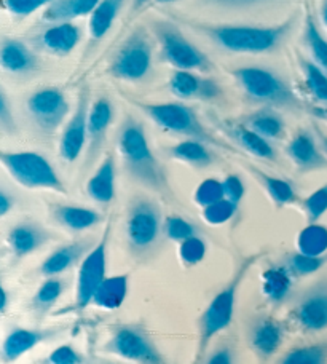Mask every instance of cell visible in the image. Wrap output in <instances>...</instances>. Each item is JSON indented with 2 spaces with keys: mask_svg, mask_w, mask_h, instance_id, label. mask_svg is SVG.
I'll return each mask as SVG.
<instances>
[{
  "mask_svg": "<svg viewBox=\"0 0 327 364\" xmlns=\"http://www.w3.org/2000/svg\"><path fill=\"white\" fill-rule=\"evenodd\" d=\"M205 2L219 6H227V9H243V6L256 5L260 2H265V0H205Z\"/></svg>",
  "mask_w": 327,
  "mask_h": 364,
  "instance_id": "681fc988",
  "label": "cell"
},
{
  "mask_svg": "<svg viewBox=\"0 0 327 364\" xmlns=\"http://www.w3.org/2000/svg\"><path fill=\"white\" fill-rule=\"evenodd\" d=\"M0 64L10 74H29L37 69V58L21 41L5 37L0 47Z\"/></svg>",
  "mask_w": 327,
  "mask_h": 364,
  "instance_id": "603a6c76",
  "label": "cell"
},
{
  "mask_svg": "<svg viewBox=\"0 0 327 364\" xmlns=\"http://www.w3.org/2000/svg\"><path fill=\"white\" fill-rule=\"evenodd\" d=\"M47 363L51 364H78V363H83L82 355L75 352L74 348L69 347V346H63V347H58L56 350L50 353V356L47 358Z\"/></svg>",
  "mask_w": 327,
  "mask_h": 364,
  "instance_id": "c3c4849f",
  "label": "cell"
},
{
  "mask_svg": "<svg viewBox=\"0 0 327 364\" xmlns=\"http://www.w3.org/2000/svg\"><path fill=\"white\" fill-rule=\"evenodd\" d=\"M327 264V255L324 256H310L304 252H296L286 259V267L294 277H309L321 270Z\"/></svg>",
  "mask_w": 327,
  "mask_h": 364,
  "instance_id": "d590c367",
  "label": "cell"
},
{
  "mask_svg": "<svg viewBox=\"0 0 327 364\" xmlns=\"http://www.w3.org/2000/svg\"><path fill=\"white\" fill-rule=\"evenodd\" d=\"M114 120V107L107 97H97L90 109V119H88V141L87 149H85V159L82 173L85 174L90 171L93 165L101 157L106 146L107 133L110 128V123Z\"/></svg>",
  "mask_w": 327,
  "mask_h": 364,
  "instance_id": "5bb4252c",
  "label": "cell"
},
{
  "mask_svg": "<svg viewBox=\"0 0 327 364\" xmlns=\"http://www.w3.org/2000/svg\"><path fill=\"white\" fill-rule=\"evenodd\" d=\"M252 171L257 174L259 179L262 181V184L265 187V191L270 193L272 200L278 206H286L292 203V201H296L297 198L296 191H294V187L286 179L268 176L267 173H262L259 170H252Z\"/></svg>",
  "mask_w": 327,
  "mask_h": 364,
  "instance_id": "836d02e7",
  "label": "cell"
},
{
  "mask_svg": "<svg viewBox=\"0 0 327 364\" xmlns=\"http://www.w3.org/2000/svg\"><path fill=\"white\" fill-rule=\"evenodd\" d=\"M50 216L56 224L72 232H83L101 223V214L91 208L53 203L48 206Z\"/></svg>",
  "mask_w": 327,
  "mask_h": 364,
  "instance_id": "ffe728a7",
  "label": "cell"
},
{
  "mask_svg": "<svg viewBox=\"0 0 327 364\" xmlns=\"http://www.w3.org/2000/svg\"><path fill=\"white\" fill-rule=\"evenodd\" d=\"M281 339H283V333L278 324L272 320H264L252 329L251 347L260 358H270L278 350Z\"/></svg>",
  "mask_w": 327,
  "mask_h": 364,
  "instance_id": "83f0119b",
  "label": "cell"
},
{
  "mask_svg": "<svg viewBox=\"0 0 327 364\" xmlns=\"http://www.w3.org/2000/svg\"><path fill=\"white\" fill-rule=\"evenodd\" d=\"M292 273L283 267H272L262 275V292L273 304L283 302L292 288Z\"/></svg>",
  "mask_w": 327,
  "mask_h": 364,
  "instance_id": "f1b7e54d",
  "label": "cell"
},
{
  "mask_svg": "<svg viewBox=\"0 0 327 364\" xmlns=\"http://www.w3.org/2000/svg\"><path fill=\"white\" fill-rule=\"evenodd\" d=\"M232 361H233L232 352H230V350H227V348L218 350V352L213 353V355L208 358V363H209V364H230Z\"/></svg>",
  "mask_w": 327,
  "mask_h": 364,
  "instance_id": "816d5d0a",
  "label": "cell"
},
{
  "mask_svg": "<svg viewBox=\"0 0 327 364\" xmlns=\"http://www.w3.org/2000/svg\"><path fill=\"white\" fill-rule=\"evenodd\" d=\"M232 134L233 139L237 141L241 147L246 149L247 152L252 154L254 157L268 161H273L277 159V152H274V149L270 142H268V139L254 132L250 127H237L232 132Z\"/></svg>",
  "mask_w": 327,
  "mask_h": 364,
  "instance_id": "4dcf8cb0",
  "label": "cell"
},
{
  "mask_svg": "<svg viewBox=\"0 0 327 364\" xmlns=\"http://www.w3.org/2000/svg\"><path fill=\"white\" fill-rule=\"evenodd\" d=\"M259 256H250L246 257L238 270L235 272L233 278L230 279L224 289H222L218 296H215L208 309L203 311L200 318V341H198V358L205 355V350L208 348L209 342H211L215 336L222 331H225L232 324L235 305H237V296L241 283L245 282L247 272L257 262Z\"/></svg>",
  "mask_w": 327,
  "mask_h": 364,
  "instance_id": "277c9868",
  "label": "cell"
},
{
  "mask_svg": "<svg viewBox=\"0 0 327 364\" xmlns=\"http://www.w3.org/2000/svg\"><path fill=\"white\" fill-rule=\"evenodd\" d=\"M149 119H152L160 128L171 132L174 134L186 136L188 139H198L206 144L228 149L225 142L218 141L209 133L206 127L200 122L195 110L181 102H160V104H137Z\"/></svg>",
  "mask_w": 327,
  "mask_h": 364,
  "instance_id": "5b68a950",
  "label": "cell"
},
{
  "mask_svg": "<svg viewBox=\"0 0 327 364\" xmlns=\"http://www.w3.org/2000/svg\"><path fill=\"white\" fill-rule=\"evenodd\" d=\"M304 210L309 223H319V219L327 213V184L316 188V191L304 201Z\"/></svg>",
  "mask_w": 327,
  "mask_h": 364,
  "instance_id": "7bdbcfd3",
  "label": "cell"
},
{
  "mask_svg": "<svg viewBox=\"0 0 327 364\" xmlns=\"http://www.w3.org/2000/svg\"><path fill=\"white\" fill-rule=\"evenodd\" d=\"M316 136H318L319 142H321L323 151H324V152H326V155H327V134H326L324 132H321V129H318V128H316Z\"/></svg>",
  "mask_w": 327,
  "mask_h": 364,
  "instance_id": "db71d44e",
  "label": "cell"
},
{
  "mask_svg": "<svg viewBox=\"0 0 327 364\" xmlns=\"http://www.w3.org/2000/svg\"><path fill=\"white\" fill-rule=\"evenodd\" d=\"M206 37L232 53H268L278 48L292 28V19L278 26H230V24H193Z\"/></svg>",
  "mask_w": 327,
  "mask_h": 364,
  "instance_id": "7a4b0ae2",
  "label": "cell"
},
{
  "mask_svg": "<svg viewBox=\"0 0 327 364\" xmlns=\"http://www.w3.org/2000/svg\"><path fill=\"white\" fill-rule=\"evenodd\" d=\"M55 333L51 329L37 331V329H13L11 333L5 337L2 343V361L11 363L21 358L24 353L31 352L32 348L37 347L38 343L47 341L48 337Z\"/></svg>",
  "mask_w": 327,
  "mask_h": 364,
  "instance_id": "7402d4cb",
  "label": "cell"
},
{
  "mask_svg": "<svg viewBox=\"0 0 327 364\" xmlns=\"http://www.w3.org/2000/svg\"><path fill=\"white\" fill-rule=\"evenodd\" d=\"M326 361H327L326 343L294 348L289 353H286L284 358L281 360L283 364H323Z\"/></svg>",
  "mask_w": 327,
  "mask_h": 364,
  "instance_id": "8d00e7d4",
  "label": "cell"
},
{
  "mask_svg": "<svg viewBox=\"0 0 327 364\" xmlns=\"http://www.w3.org/2000/svg\"><path fill=\"white\" fill-rule=\"evenodd\" d=\"M0 161L10 176L26 188H45L65 193V184L60 174L43 155L37 152H0Z\"/></svg>",
  "mask_w": 327,
  "mask_h": 364,
  "instance_id": "8992f818",
  "label": "cell"
},
{
  "mask_svg": "<svg viewBox=\"0 0 327 364\" xmlns=\"http://www.w3.org/2000/svg\"><path fill=\"white\" fill-rule=\"evenodd\" d=\"M193 198H195V203L200 205L201 208L213 205L215 201L225 198L224 184H222V181L213 179V178L203 181L201 184L196 187Z\"/></svg>",
  "mask_w": 327,
  "mask_h": 364,
  "instance_id": "60d3db41",
  "label": "cell"
},
{
  "mask_svg": "<svg viewBox=\"0 0 327 364\" xmlns=\"http://www.w3.org/2000/svg\"><path fill=\"white\" fill-rule=\"evenodd\" d=\"M88 119H90V91L85 87L78 96L77 109L72 114L68 125L64 127V132L60 139V152L61 160L65 164H74L80 157L82 152L87 149L88 141Z\"/></svg>",
  "mask_w": 327,
  "mask_h": 364,
  "instance_id": "7c38bea8",
  "label": "cell"
},
{
  "mask_svg": "<svg viewBox=\"0 0 327 364\" xmlns=\"http://www.w3.org/2000/svg\"><path fill=\"white\" fill-rule=\"evenodd\" d=\"M87 193L91 200L102 206H109L115 198V157L112 152L106 155L96 173L87 182Z\"/></svg>",
  "mask_w": 327,
  "mask_h": 364,
  "instance_id": "44dd1931",
  "label": "cell"
},
{
  "mask_svg": "<svg viewBox=\"0 0 327 364\" xmlns=\"http://www.w3.org/2000/svg\"><path fill=\"white\" fill-rule=\"evenodd\" d=\"M206 256V243L203 242L200 237H191L184 240L179 246V257L181 261L187 267H193V265L200 264Z\"/></svg>",
  "mask_w": 327,
  "mask_h": 364,
  "instance_id": "b9f144b4",
  "label": "cell"
},
{
  "mask_svg": "<svg viewBox=\"0 0 327 364\" xmlns=\"http://www.w3.org/2000/svg\"><path fill=\"white\" fill-rule=\"evenodd\" d=\"M91 250L93 248H91V240L88 238L77 240L74 243L64 245L45 259L41 267V273L47 278L61 275L65 270L74 267L78 261H82Z\"/></svg>",
  "mask_w": 327,
  "mask_h": 364,
  "instance_id": "d6986e66",
  "label": "cell"
},
{
  "mask_svg": "<svg viewBox=\"0 0 327 364\" xmlns=\"http://www.w3.org/2000/svg\"><path fill=\"white\" fill-rule=\"evenodd\" d=\"M51 237L53 235L41 224L21 223L11 227L9 235H6V243H9L13 255L21 259L41 250L42 246L50 242Z\"/></svg>",
  "mask_w": 327,
  "mask_h": 364,
  "instance_id": "2e32d148",
  "label": "cell"
},
{
  "mask_svg": "<svg viewBox=\"0 0 327 364\" xmlns=\"http://www.w3.org/2000/svg\"><path fill=\"white\" fill-rule=\"evenodd\" d=\"M125 2L127 0H101L97 4L90 19V34L95 42L106 37Z\"/></svg>",
  "mask_w": 327,
  "mask_h": 364,
  "instance_id": "4316f807",
  "label": "cell"
},
{
  "mask_svg": "<svg viewBox=\"0 0 327 364\" xmlns=\"http://www.w3.org/2000/svg\"><path fill=\"white\" fill-rule=\"evenodd\" d=\"M323 21L327 26V0H324V5H323Z\"/></svg>",
  "mask_w": 327,
  "mask_h": 364,
  "instance_id": "9f6ffc18",
  "label": "cell"
},
{
  "mask_svg": "<svg viewBox=\"0 0 327 364\" xmlns=\"http://www.w3.org/2000/svg\"><path fill=\"white\" fill-rule=\"evenodd\" d=\"M165 232L169 240H173V242H178V243H182L184 240L196 235L195 225L188 223V220H186L184 218L176 216V214L166 219Z\"/></svg>",
  "mask_w": 327,
  "mask_h": 364,
  "instance_id": "ee69618b",
  "label": "cell"
},
{
  "mask_svg": "<svg viewBox=\"0 0 327 364\" xmlns=\"http://www.w3.org/2000/svg\"><path fill=\"white\" fill-rule=\"evenodd\" d=\"M305 38L309 42L311 55L315 58L318 66H321L327 73V41L323 37L321 32L316 28L315 21L309 18L305 29Z\"/></svg>",
  "mask_w": 327,
  "mask_h": 364,
  "instance_id": "f35d334b",
  "label": "cell"
},
{
  "mask_svg": "<svg viewBox=\"0 0 327 364\" xmlns=\"http://www.w3.org/2000/svg\"><path fill=\"white\" fill-rule=\"evenodd\" d=\"M110 233V224L106 227V232L93 250L83 257L80 270L77 278V296L75 309L83 310L93 301V296L100 284L106 279V265H107V242Z\"/></svg>",
  "mask_w": 327,
  "mask_h": 364,
  "instance_id": "30bf717a",
  "label": "cell"
},
{
  "mask_svg": "<svg viewBox=\"0 0 327 364\" xmlns=\"http://www.w3.org/2000/svg\"><path fill=\"white\" fill-rule=\"evenodd\" d=\"M0 294H2V302H0V311H2V315L6 311V309H9V291H6L5 288H2V291H0Z\"/></svg>",
  "mask_w": 327,
  "mask_h": 364,
  "instance_id": "f5cc1de1",
  "label": "cell"
},
{
  "mask_svg": "<svg viewBox=\"0 0 327 364\" xmlns=\"http://www.w3.org/2000/svg\"><path fill=\"white\" fill-rule=\"evenodd\" d=\"M222 184H224L225 198L233 201L235 205H240L246 193V187H245V182L241 181L238 174H228V176L222 181Z\"/></svg>",
  "mask_w": 327,
  "mask_h": 364,
  "instance_id": "bcb514c9",
  "label": "cell"
},
{
  "mask_svg": "<svg viewBox=\"0 0 327 364\" xmlns=\"http://www.w3.org/2000/svg\"><path fill=\"white\" fill-rule=\"evenodd\" d=\"M117 147H119L123 166L131 178L150 191L160 193L161 197L174 200L168 174L150 149L142 123L133 117H127L120 127Z\"/></svg>",
  "mask_w": 327,
  "mask_h": 364,
  "instance_id": "6da1fadb",
  "label": "cell"
},
{
  "mask_svg": "<svg viewBox=\"0 0 327 364\" xmlns=\"http://www.w3.org/2000/svg\"><path fill=\"white\" fill-rule=\"evenodd\" d=\"M28 110L38 129L53 133L69 114V101L60 88L47 87L29 96Z\"/></svg>",
  "mask_w": 327,
  "mask_h": 364,
  "instance_id": "8fae6325",
  "label": "cell"
},
{
  "mask_svg": "<svg viewBox=\"0 0 327 364\" xmlns=\"http://www.w3.org/2000/svg\"><path fill=\"white\" fill-rule=\"evenodd\" d=\"M156 4H171V2H176V0H155Z\"/></svg>",
  "mask_w": 327,
  "mask_h": 364,
  "instance_id": "6f0895ef",
  "label": "cell"
},
{
  "mask_svg": "<svg viewBox=\"0 0 327 364\" xmlns=\"http://www.w3.org/2000/svg\"><path fill=\"white\" fill-rule=\"evenodd\" d=\"M13 206H15V197L2 188V192H0V216L5 218L13 210Z\"/></svg>",
  "mask_w": 327,
  "mask_h": 364,
  "instance_id": "f907efd6",
  "label": "cell"
},
{
  "mask_svg": "<svg viewBox=\"0 0 327 364\" xmlns=\"http://www.w3.org/2000/svg\"><path fill=\"white\" fill-rule=\"evenodd\" d=\"M233 77L254 102L279 107L299 106V100L291 87L272 70L264 68H240L233 70Z\"/></svg>",
  "mask_w": 327,
  "mask_h": 364,
  "instance_id": "52a82bcc",
  "label": "cell"
},
{
  "mask_svg": "<svg viewBox=\"0 0 327 364\" xmlns=\"http://www.w3.org/2000/svg\"><path fill=\"white\" fill-rule=\"evenodd\" d=\"M169 88L181 100H213L220 88L218 83L193 74V70L178 69L169 80Z\"/></svg>",
  "mask_w": 327,
  "mask_h": 364,
  "instance_id": "ac0fdd59",
  "label": "cell"
},
{
  "mask_svg": "<svg viewBox=\"0 0 327 364\" xmlns=\"http://www.w3.org/2000/svg\"><path fill=\"white\" fill-rule=\"evenodd\" d=\"M286 152L300 171H316L327 168L326 152L318 147L316 139L306 132L299 133L287 144Z\"/></svg>",
  "mask_w": 327,
  "mask_h": 364,
  "instance_id": "e0dca14e",
  "label": "cell"
},
{
  "mask_svg": "<svg viewBox=\"0 0 327 364\" xmlns=\"http://www.w3.org/2000/svg\"><path fill=\"white\" fill-rule=\"evenodd\" d=\"M294 318L306 333L327 329V278L305 292L294 310Z\"/></svg>",
  "mask_w": 327,
  "mask_h": 364,
  "instance_id": "9a60e30c",
  "label": "cell"
},
{
  "mask_svg": "<svg viewBox=\"0 0 327 364\" xmlns=\"http://www.w3.org/2000/svg\"><path fill=\"white\" fill-rule=\"evenodd\" d=\"M101 0H55L43 13L45 21L64 23L85 15H91Z\"/></svg>",
  "mask_w": 327,
  "mask_h": 364,
  "instance_id": "484cf974",
  "label": "cell"
},
{
  "mask_svg": "<svg viewBox=\"0 0 327 364\" xmlns=\"http://www.w3.org/2000/svg\"><path fill=\"white\" fill-rule=\"evenodd\" d=\"M0 127H2L4 133H16V122L5 90L0 91Z\"/></svg>",
  "mask_w": 327,
  "mask_h": 364,
  "instance_id": "7dc6e473",
  "label": "cell"
},
{
  "mask_svg": "<svg viewBox=\"0 0 327 364\" xmlns=\"http://www.w3.org/2000/svg\"><path fill=\"white\" fill-rule=\"evenodd\" d=\"M51 2H55V0H5V9L11 15L29 16L31 13L42 9V6H48Z\"/></svg>",
  "mask_w": 327,
  "mask_h": 364,
  "instance_id": "f6af8a7d",
  "label": "cell"
},
{
  "mask_svg": "<svg viewBox=\"0 0 327 364\" xmlns=\"http://www.w3.org/2000/svg\"><path fill=\"white\" fill-rule=\"evenodd\" d=\"M128 296V277L117 275L106 277V279L96 289L91 304L104 310L120 309Z\"/></svg>",
  "mask_w": 327,
  "mask_h": 364,
  "instance_id": "d4e9b609",
  "label": "cell"
},
{
  "mask_svg": "<svg viewBox=\"0 0 327 364\" xmlns=\"http://www.w3.org/2000/svg\"><path fill=\"white\" fill-rule=\"evenodd\" d=\"M154 28L155 36L160 42L163 56L176 69L201 70V73H208V70L213 69L209 58L205 53H201L192 42H188L174 24L156 21Z\"/></svg>",
  "mask_w": 327,
  "mask_h": 364,
  "instance_id": "9c48e42d",
  "label": "cell"
},
{
  "mask_svg": "<svg viewBox=\"0 0 327 364\" xmlns=\"http://www.w3.org/2000/svg\"><path fill=\"white\" fill-rule=\"evenodd\" d=\"M152 69V45L147 32L137 28L123 42L110 63V74L120 80L139 82Z\"/></svg>",
  "mask_w": 327,
  "mask_h": 364,
  "instance_id": "ba28073f",
  "label": "cell"
},
{
  "mask_svg": "<svg viewBox=\"0 0 327 364\" xmlns=\"http://www.w3.org/2000/svg\"><path fill=\"white\" fill-rule=\"evenodd\" d=\"M82 38V31L78 26L70 21L58 23L50 26L47 31H43L41 36L42 47L50 53L58 56H65L74 50Z\"/></svg>",
  "mask_w": 327,
  "mask_h": 364,
  "instance_id": "cb8c5ba5",
  "label": "cell"
},
{
  "mask_svg": "<svg viewBox=\"0 0 327 364\" xmlns=\"http://www.w3.org/2000/svg\"><path fill=\"white\" fill-rule=\"evenodd\" d=\"M171 155L179 161L195 166V168H208L213 165L214 155L206 147V142L198 139H187L176 144L171 149Z\"/></svg>",
  "mask_w": 327,
  "mask_h": 364,
  "instance_id": "f546056e",
  "label": "cell"
},
{
  "mask_svg": "<svg viewBox=\"0 0 327 364\" xmlns=\"http://www.w3.org/2000/svg\"><path fill=\"white\" fill-rule=\"evenodd\" d=\"M147 2H150V0H133V10H141Z\"/></svg>",
  "mask_w": 327,
  "mask_h": 364,
  "instance_id": "11a10c76",
  "label": "cell"
},
{
  "mask_svg": "<svg viewBox=\"0 0 327 364\" xmlns=\"http://www.w3.org/2000/svg\"><path fill=\"white\" fill-rule=\"evenodd\" d=\"M238 210V205H235L233 201L228 198H222L215 203L203 208V219L206 220L209 225H222L230 220L235 213Z\"/></svg>",
  "mask_w": 327,
  "mask_h": 364,
  "instance_id": "ab89813d",
  "label": "cell"
},
{
  "mask_svg": "<svg viewBox=\"0 0 327 364\" xmlns=\"http://www.w3.org/2000/svg\"><path fill=\"white\" fill-rule=\"evenodd\" d=\"M247 125L254 132L264 136L267 139H278L284 133V122L278 114L272 110H259L247 119Z\"/></svg>",
  "mask_w": 327,
  "mask_h": 364,
  "instance_id": "d6a6232c",
  "label": "cell"
},
{
  "mask_svg": "<svg viewBox=\"0 0 327 364\" xmlns=\"http://www.w3.org/2000/svg\"><path fill=\"white\" fill-rule=\"evenodd\" d=\"M304 73L306 79V85H309L311 95L316 97L318 101L327 104V73L318 66L316 63L304 61Z\"/></svg>",
  "mask_w": 327,
  "mask_h": 364,
  "instance_id": "74e56055",
  "label": "cell"
},
{
  "mask_svg": "<svg viewBox=\"0 0 327 364\" xmlns=\"http://www.w3.org/2000/svg\"><path fill=\"white\" fill-rule=\"evenodd\" d=\"M297 248L304 255H327V227L319 223H309L297 237Z\"/></svg>",
  "mask_w": 327,
  "mask_h": 364,
  "instance_id": "1f68e13d",
  "label": "cell"
},
{
  "mask_svg": "<svg viewBox=\"0 0 327 364\" xmlns=\"http://www.w3.org/2000/svg\"><path fill=\"white\" fill-rule=\"evenodd\" d=\"M109 350L123 360L159 364L163 356L142 329L134 326H122L114 333L109 342Z\"/></svg>",
  "mask_w": 327,
  "mask_h": 364,
  "instance_id": "4fadbf2b",
  "label": "cell"
},
{
  "mask_svg": "<svg viewBox=\"0 0 327 364\" xmlns=\"http://www.w3.org/2000/svg\"><path fill=\"white\" fill-rule=\"evenodd\" d=\"M163 216L160 205L147 195H136L127 211L125 233L129 251L136 257L149 256L160 243Z\"/></svg>",
  "mask_w": 327,
  "mask_h": 364,
  "instance_id": "3957f363",
  "label": "cell"
},
{
  "mask_svg": "<svg viewBox=\"0 0 327 364\" xmlns=\"http://www.w3.org/2000/svg\"><path fill=\"white\" fill-rule=\"evenodd\" d=\"M64 289V284L61 279L56 277H48V279L41 284V288L36 291L34 297H32V309L37 311H47L58 302L61 297Z\"/></svg>",
  "mask_w": 327,
  "mask_h": 364,
  "instance_id": "e575fe53",
  "label": "cell"
}]
</instances>
